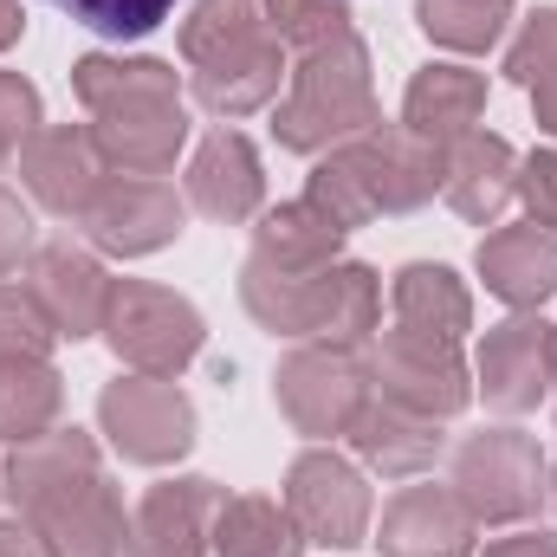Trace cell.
<instances>
[{"label":"cell","instance_id":"d4e9b609","mask_svg":"<svg viewBox=\"0 0 557 557\" xmlns=\"http://www.w3.org/2000/svg\"><path fill=\"white\" fill-rule=\"evenodd\" d=\"M506 13L512 0H421V26L428 39L454 46V52H480L506 33Z\"/></svg>","mask_w":557,"mask_h":557},{"label":"cell","instance_id":"4316f807","mask_svg":"<svg viewBox=\"0 0 557 557\" xmlns=\"http://www.w3.org/2000/svg\"><path fill=\"white\" fill-rule=\"evenodd\" d=\"M52 318L39 311L33 292H0V363H33L52 344Z\"/></svg>","mask_w":557,"mask_h":557},{"label":"cell","instance_id":"6da1fadb","mask_svg":"<svg viewBox=\"0 0 557 557\" xmlns=\"http://www.w3.org/2000/svg\"><path fill=\"white\" fill-rule=\"evenodd\" d=\"M13 499L33 512L39 532H52L46 545L59 557H117L124 512H117L111 486L98 480L91 441L78 428H65L52 441H33L13 460Z\"/></svg>","mask_w":557,"mask_h":557},{"label":"cell","instance_id":"f1b7e54d","mask_svg":"<svg viewBox=\"0 0 557 557\" xmlns=\"http://www.w3.org/2000/svg\"><path fill=\"white\" fill-rule=\"evenodd\" d=\"M33 124H39V98H33V85H20L13 72H0V156H7L20 137H33Z\"/></svg>","mask_w":557,"mask_h":557},{"label":"cell","instance_id":"7c38bea8","mask_svg":"<svg viewBox=\"0 0 557 557\" xmlns=\"http://www.w3.org/2000/svg\"><path fill=\"white\" fill-rule=\"evenodd\" d=\"M98 162H104V149L91 137H78V131H46V137H33V149H26V188H33L46 208H59V214H85L91 195L104 188V182H98Z\"/></svg>","mask_w":557,"mask_h":557},{"label":"cell","instance_id":"d6a6232c","mask_svg":"<svg viewBox=\"0 0 557 557\" xmlns=\"http://www.w3.org/2000/svg\"><path fill=\"white\" fill-rule=\"evenodd\" d=\"M486 557H557L552 539H539V532H525V539H506V545H493Z\"/></svg>","mask_w":557,"mask_h":557},{"label":"cell","instance_id":"8992f818","mask_svg":"<svg viewBox=\"0 0 557 557\" xmlns=\"http://www.w3.org/2000/svg\"><path fill=\"white\" fill-rule=\"evenodd\" d=\"M539 480H545V467H539L532 441H519V434H480L460 447V467H454L460 506L480 519H525L545 499Z\"/></svg>","mask_w":557,"mask_h":557},{"label":"cell","instance_id":"9a60e30c","mask_svg":"<svg viewBox=\"0 0 557 557\" xmlns=\"http://www.w3.org/2000/svg\"><path fill=\"white\" fill-rule=\"evenodd\" d=\"M467 539H473L467 512L434 486L403 493L383 519V552L389 557H467Z\"/></svg>","mask_w":557,"mask_h":557},{"label":"cell","instance_id":"836d02e7","mask_svg":"<svg viewBox=\"0 0 557 557\" xmlns=\"http://www.w3.org/2000/svg\"><path fill=\"white\" fill-rule=\"evenodd\" d=\"M13 39H20V7L0 0V46H13Z\"/></svg>","mask_w":557,"mask_h":557},{"label":"cell","instance_id":"30bf717a","mask_svg":"<svg viewBox=\"0 0 557 557\" xmlns=\"http://www.w3.org/2000/svg\"><path fill=\"white\" fill-rule=\"evenodd\" d=\"M552 370H557V331L552 324H532V318L493 331L486 350H480L486 403H493V409H512V416H519V409H539Z\"/></svg>","mask_w":557,"mask_h":557},{"label":"cell","instance_id":"484cf974","mask_svg":"<svg viewBox=\"0 0 557 557\" xmlns=\"http://www.w3.org/2000/svg\"><path fill=\"white\" fill-rule=\"evenodd\" d=\"M46 7L72 13V20L91 26L98 39H143V33H156V26L175 13V0H46Z\"/></svg>","mask_w":557,"mask_h":557},{"label":"cell","instance_id":"5b68a950","mask_svg":"<svg viewBox=\"0 0 557 557\" xmlns=\"http://www.w3.org/2000/svg\"><path fill=\"white\" fill-rule=\"evenodd\" d=\"M111 344L124 363H137L149 376H175L201 350V318L156 285H124L111 292Z\"/></svg>","mask_w":557,"mask_h":557},{"label":"cell","instance_id":"ffe728a7","mask_svg":"<svg viewBox=\"0 0 557 557\" xmlns=\"http://www.w3.org/2000/svg\"><path fill=\"white\" fill-rule=\"evenodd\" d=\"M506 195H512V149L499 137H467L447 169V201L467 221H493Z\"/></svg>","mask_w":557,"mask_h":557},{"label":"cell","instance_id":"4dcf8cb0","mask_svg":"<svg viewBox=\"0 0 557 557\" xmlns=\"http://www.w3.org/2000/svg\"><path fill=\"white\" fill-rule=\"evenodd\" d=\"M20 253H26V214H20L13 195H0V273H7Z\"/></svg>","mask_w":557,"mask_h":557},{"label":"cell","instance_id":"44dd1931","mask_svg":"<svg viewBox=\"0 0 557 557\" xmlns=\"http://www.w3.org/2000/svg\"><path fill=\"white\" fill-rule=\"evenodd\" d=\"M396 311H403V331H421V337H460L467 331V292L441 267H409L396 278Z\"/></svg>","mask_w":557,"mask_h":557},{"label":"cell","instance_id":"ac0fdd59","mask_svg":"<svg viewBox=\"0 0 557 557\" xmlns=\"http://www.w3.org/2000/svg\"><path fill=\"white\" fill-rule=\"evenodd\" d=\"M278 396L298 416V428L324 434V428H344V421L357 416V370L344 357H292Z\"/></svg>","mask_w":557,"mask_h":557},{"label":"cell","instance_id":"d6986e66","mask_svg":"<svg viewBox=\"0 0 557 557\" xmlns=\"http://www.w3.org/2000/svg\"><path fill=\"white\" fill-rule=\"evenodd\" d=\"M480 104H486V85L473 78V72H454V65H434V72H421L416 91H409V131L416 137H467V124L480 117Z\"/></svg>","mask_w":557,"mask_h":557},{"label":"cell","instance_id":"cb8c5ba5","mask_svg":"<svg viewBox=\"0 0 557 557\" xmlns=\"http://www.w3.org/2000/svg\"><path fill=\"white\" fill-rule=\"evenodd\" d=\"M59 409V376L39 363H0V434L33 441Z\"/></svg>","mask_w":557,"mask_h":557},{"label":"cell","instance_id":"603a6c76","mask_svg":"<svg viewBox=\"0 0 557 557\" xmlns=\"http://www.w3.org/2000/svg\"><path fill=\"white\" fill-rule=\"evenodd\" d=\"M357 447H363L383 473H416V467H428V460L441 454V434H434L428 416L396 409V416H363L357 421Z\"/></svg>","mask_w":557,"mask_h":557},{"label":"cell","instance_id":"7a4b0ae2","mask_svg":"<svg viewBox=\"0 0 557 557\" xmlns=\"http://www.w3.org/2000/svg\"><path fill=\"white\" fill-rule=\"evenodd\" d=\"M78 91L98 111V149L111 162H124L131 175L162 169L182 149V137H188V117L175 104V78L156 59H137V65L85 59L78 65Z\"/></svg>","mask_w":557,"mask_h":557},{"label":"cell","instance_id":"9c48e42d","mask_svg":"<svg viewBox=\"0 0 557 557\" xmlns=\"http://www.w3.org/2000/svg\"><path fill=\"white\" fill-rule=\"evenodd\" d=\"M383 383L389 403L409 416H454L467 403V376L454 357V337H421V331H396L383 350Z\"/></svg>","mask_w":557,"mask_h":557},{"label":"cell","instance_id":"277c9868","mask_svg":"<svg viewBox=\"0 0 557 557\" xmlns=\"http://www.w3.org/2000/svg\"><path fill=\"white\" fill-rule=\"evenodd\" d=\"M357 124H370V59L350 33H337V39L311 46V65L298 72V85L278 111V137L292 149H318Z\"/></svg>","mask_w":557,"mask_h":557},{"label":"cell","instance_id":"8fae6325","mask_svg":"<svg viewBox=\"0 0 557 557\" xmlns=\"http://www.w3.org/2000/svg\"><path fill=\"white\" fill-rule=\"evenodd\" d=\"M104 428L117 434V447L131 460H175L188 447L195 416L169 383H117L104 396Z\"/></svg>","mask_w":557,"mask_h":557},{"label":"cell","instance_id":"2e32d148","mask_svg":"<svg viewBox=\"0 0 557 557\" xmlns=\"http://www.w3.org/2000/svg\"><path fill=\"white\" fill-rule=\"evenodd\" d=\"M208 512H214V486L208 480L156 486L137 512L131 557H201V519Z\"/></svg>","mask_w":557,"mask_h":557},{"label":"cell","instance_id":"4fadbf2b","mask_svg":"<svg viewBox=\"0 0 557 557\" xmlns=\"http://www.w3.org/2000/svg\"><path fill=\"white\" fill-rule=\"evenodd\" d=\"M33 298H39V311L52 318V331L59 337H85L98 318H104V273L85 260V253H72V247H46L39 253V267H33Z\"/></svg>","mask_w":557,"mask_h":557},{"label":"cell","instance_id":"52a82bcc","mask_svg":"<svg viewBox=\"0 0 557 557\" xmlns=\"http://www.w3.org/2000/svg\"><path fill=\"white\" fill-rule=\"evenodd\" d=\"M285 512H292V525L311 539V545H357L363 539V519H370V493H363V480L344 467V460H331V454H305L298 467H292V486H285Z\"/></svg>","mask_w":557,"mask_h":557},{"label":"cell","instance_id":"ba28073f","mask_svg":"<svg viewBox=\"0 0 557 557\" xmlns=\"http://www.w3.org/2000/svg\"><path fill=\"white\" fill-rule=\"evenodd\" d=\"M85 221H91L98 247H111V253H149L169 234H182V201H175V188H162L149 175H124V182H104L91 195Z\"/></svg>","mask_w":557,"mask_h":557},{"label":"cell","instance_id":"83f0119b","mask_svg":"<svg viewBox=\"0 0 557 557\" xmlns=\"http://www.w3.org/2000/svg\"><path fill=\"white\" fill-rule=\"evenodd\" d=\"M267 7H273L278 39H298V46H324V39L350 33V26H344V13H337V7H324V0H267Z\"/></svg>","mask_w":557,"mask_h":557},{"label":"cell","instance_id":"5bb4252c","mask_svg":"<svg viewBox=\"0 0 557 557\" xmlns=\"http://www.w3.org/2000/svg\"><path fill=\"white\" fill-rule=\"evenodd\" d=\"M480 273H486V285H493L499 298H512V305L552 298L557 292V234L539 227V221L493 234V240L480 247Z\"/></svg>","mask_w":557,"mask_h":557},{"label":"cell","instance_id":"3957f363","mask_svg":"<svg viewBox=\"0 0 557 557\" xmlns=\"http://www.w3.org/2000/svg\"><path fill=\"white\" fill-rule=\"evenodd\" d=\"M182 52L195 59V98L208 111L240 117L278 91V46L267 39L253 0H201L182 33Z\"/></svg>","mask_w":557,"mask_h":557},{"label":"cell","instance_id":"e0dca14e","mask_svg":"<svg viewBox=\"0 0 557 557\" xmlns=\"http://www.w3.org/2000/svg\"><path fill=\"white\" fill-rule=\"evenodd\" d=\"M188 201L201 208V214H214V221H240V214H253V201H260V162H253V149L247 137H208V149L195 156V169H188Z\"/></svg>","mask_w":557,"mask_h":557},{"label":"cell","instance_id":"1f68e13d","mask_svg":"<svg viewBox=\"0 0 557 557\" xmlns=\"http://www.w3.org/2000/svg\"><path fill=\"white\" fill-rule=\"evenodd\" d=\"M0 557H59L33 525H0Z\"/></svg>","mask_w":557,"mask_h":557},{"label":"cell","instance_id":"f546056e","mask_svg":"<svg viewBox=\"0 0 557 557\" xmlns=\"http://www.w3.org/2000/svg\"><path fill=\"white\" fill-rule=\"evenodd\" d=\"M519 195H525V208H532L539 227H557V156H532V162H525Z\"/></svg>","mask_w":557,"mask_h":557},{"label":"cell","instance_id":"7402d4cb","mask_svg":"<svg viewBox=\"0 0 557 557\" xmlns=\"http://www.w3.org/2000/svg\"><path fill=\"white\" fill-rule=\"evenodd\" d=\"M292 519L273 499H234L214 512V557H292Z\"/></svg>","mask_w":557,"mask_h":557}]
</instances>
